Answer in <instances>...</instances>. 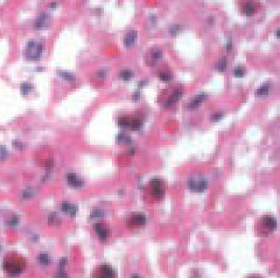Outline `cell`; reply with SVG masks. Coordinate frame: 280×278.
Returning <instances> with one entry per match:
<instances>
[{
	"mask_svg": "<svg viewBox=\"0 0 280 278\" xmlns=\"http://www.w3.org/2000/svg\"><path fill=\"white\" fill-rule=\"evenodd\" d=\"M42 49L43 47L41 43H39L37 41H29L26 47V50H25L26 58L32 61H36L41 56Z\"/></svg>",
	"mask_w": 280,
	"mask_h": 278,
	"instance_id": "cell-1",
	"label": "cell"
},
{
	"mask_svg": "<svg viewBox=\"0 0 280 278\" xmlns=\"http://www.w3.org/2000/svg\"><path fill=\"white\" fill-rule=\"evenodd\" d=\"M119 125L124 127V129H131V130H139L141 129L143 126V122L140 121L139 118H136V117H122L119 118Z\"/></svg>",
	"mask_w": 280,
	"mask_h": 278,
	"instance_id": "cell-2",
	"label": "cell"
},
{
	"mask_svg": "<svg viewBox=\"0 0 280 278\" xmlns=\"http://www.w3.org/2000/svg\"><path fill=\"white\" fill-rule=\"evenodd\" d=\"M151 186V193L155 199H161L165 194V185L164 181L159 178H154L149 182Z\"/></svg>",
	"mask_w": 280,
	"mask_h": 278,
	"instance_id": "cell-3",
	"label": "cell"
},
{
	"mask_svg": "<svg viewBox=\"0 0 280 278\" xmlns=\"http://www.w3.org/2000/svg\"><path fill=\"white\" fill-rule=\"evenodd\" d=\"M207 186H208V182L204 179L190 178L188 180V187L194 192H202L207 188Z\"/></svg>",
	"mask_w": 280,
	"mask_h": 278,
	"instance_id": "cell-4",
	"label": "cell"
},
{
	"mask_svg": "<svg viewBox=\"0 0 280 278\" xmlns=\"http://www.w3.org/2000/svg\"><path fill=\"white\" fill-rule=\"evenodd\" d=\"M261 223H263V226H264L267 230L272 231L277 228L278 221H277V219H275L274 216L265 215V216H263V219H261Z\"/></svg>",
	"mask_w": 280,
	"mask_h": 278,
	"instance_id": "cell-5",
	"label": "cell"
},
{
	"mask_svg": "<svg viewBox=\"0 0 280 278\" xmlns=\"http://www.w3.org/2000/svg\"><path fill=\"white\" fill-rule=\"evenodd\" d=\"M130 222L134 226H143L146 223V216L144 215L143 213H136L131 216Z\"/></svg>",
	"mask_w": 280,
	"mask_h": 278,
	"instance_id": "cell-6",
	"label": "cell"
},
{
	"mask_svg": "<svg viewBox=\"0 0 280 278\" xmlns=\"http://www.w3.org/2000/svg\"><path fill=\"white\" fill-rule=\"evenodd\" d=\"M95 229L97 231V234H98V236L101 237L102 240H106L109 237V235H110V230L103 223H97L95 226Z\"/></svg>",
	"mask_w": 280,
	"mask_h": 278,
	"instance_id": "cell-7",
	"label": "cell"
},
{
	"mask_svg": "<svg viewBox=\"0 0 280 278\" xmlns=\"http://www.w3.org/2000/svg\"><path fill=\"white\" fill-rule=\"evenodd\" d=\"M101 275L103 278H115V270L107 264H103L101 268Z\"/></svg>",
	"mask_w": 280,
	"mask_h": 278,
	"instance_id": "cell-8",
	"label": "cell"
},
{
	"mask_svg": "<svg viewBox=\"0 0 280 278\" xmlns=\"http://www.w3.org/2000/svg\"><path fill=\"white\" fill-rule=\"evenodd\" d=\"M206 97L207 96L204 94H200V95H197V96H195V97H194L193 100H190V102L188 103V108H190V109H195V108H197L203 101L206 100Z\"/></svg>",
	"mask_w": 280,
	"mask_h": 278,
	"instance_id": "cell-9",
	"label": "cell"
},
{
	"mask_svg": "<svg viewBox=\"0 0 280 278\" xmlns=\"http://www.w3.org/2000/svg\"><path fill=\"white\" fill-rule=\"evenodd\" d=\"M137 32L136 31H131L128 32L126 34V36L124 37V43H125V46L126 47H131L133 43L136 42V40H137Z\"/></svg>",
	"mask_w": 280,
	"mask_h": 278,
	"instance_id": "cell-10",
	"label": "cell"
},
{
	"mask_svg": "<svg viewBox=\"0 0 280 278\" xmlns=\"http://www.w3.org/2000/svg\"><path fill=\"white\" fill-rule=\"evenodd\" d=\"M68 181H69V184L75 186V187H79V186H82V185H83L82 179L79 178L78 175L73 174V173L68 174Z\"/></svg>",
	"mask_w": 280,
	"mask_h": 278,
	"instance_id": "cell-11",
	"label": "cell"
},
{
	"mask_svg": "<svg viewBox=\"0 0 280 278\" xmlns=\"http://www.w3.org/2000/svg\"><path fill=\"white\" fill-rule=\"evenodd\" d=\"M181 94H182V90H181V89L176 90V91H175L174 94L172 95V96L169 97L168 100H167V102H166V104H165V105H166V106H168V105H170V104H173V103H175V102H176V101H178V100L180 98V97H181Z\"/></svg>",
	"mask_w": 280,
	"mask_h": 278,
	"instance_id": "cell-12",
	"label": "cell"
},
{
	"mask_svg": "<svg viewBox=\"0 0 280 278\" xmlns=\"http://www.w3.org/2000/svg\"><path fill=\"white\" fill-rule=\"evenodd\" d=\"M244 13H245V15H252L254 12H256V6L252 4V2H248V4H245V6H244Z\"/></svg>",
	"mask_w": 280,
	"mask_h": 278,
	"instance_id": "cell-13",
	"label": "cell"
},
{
	"mask_svg": "<svg viewBox=\"0 0 280 278\" xmlns=\"http://www.w3.org/2000/svg\"><path fill=\"white\" fill-rule=\"evenodd\" d=\"M269 90H270V84L269 83H264L261 87H259L258 89H257L256 95H257V96H264V95L269 94Z\"/></svg>",
	"mask_w": 280,
	"mask_h": 278,
	"instance_id": "cell-14",
	"label": "cell"
},
{
	"mask_svg": "<svg viewBox=\"0 0 280 278\" xmlns=\"http://www.w3.org/2000/svg\"><path fill=\"white\" fill-rule=\"evenodd\" d=\"M159 79L161 81H164V82H169L170 79H173V76H172V74L167 73V71H160L159 73Z\"/></svg>",
	"mask_w": 280,
	"mask_h": 278,
	"instance_id": "cell-15",
	"label": "cell"
},
{
	"mask_svg": "<svg viewBox=\"0 0 280 278\" xmlns=\"http://www.w3.org/2000/svg\"><path fill=\"white\" fill-rule=\"evenodd\" d=\"M119 76H120V79L126 81V79H130L131 77H133V71L128 70V69H125V70H122V71H120Z\"/></svg>",
	"mask_w": 280,
	"mask_h": 278,
	"instance_id": "cell-16",
	"label": "cell"
},
{
	"mask_svg": "<svg viewBox=\"0 0 280 278\" xmlns=\"http://www.w3.org/2000/svg\"><path fill=\"white\" fill-rule=\"evenodd\" d=\"M225 69H227V58H222L217 63V70L218 71H224Z\"/></svg>",
	"mask_w": 280,
	"mask_h": 278,
	"instance_id": "cell-17",
	"label": "cell"
},
{
	"mask_svg": "<svg viewBox=\"0 0 280 278\" xmlns=\"http://www.w3.org/2000/svg\"><path fill=\"white\" fill-rule=\"evenodd\" d=\"M233 74H235V76H237V77H242L244 74H245V69H244L242 66H238V67H236V68L233 69Z\"/></svg>",
	"mask_w": 280,
	"mask_h": 278,
	"instance_id": "cell-18",
	"label": "cell"
},
{
	"mask_svg": "<svg viewBox=\"0 0 280 278\" xmlns=\"http://www.w3.org/2000/svg\"><path fill=\"white\" fill-rule=\"evenodd\" d=\"M222 117H223V112H221V111H218V112H215V113H212L210 118H211L212 121L216 122V121H218V119H221Z\"/></svg>",
	"mask_w": 280,
	"mask_h": 278,
	"instance_id": "cell-19",
	"label": "cell"
},
{
	"mask_svg": "<svg viewBox=\"0 0 280 278\" xmlns=\"http://www.w3.org/2000/svg\"><path fill=\"white\" fill-rule=\"evenodd\" d=\"M60 75H61L63 79H68V81H73V79H74V76H73L71 74H69V73H61Z\"/></svg>",
	"mask_w": 280,
	"mask_h": 278,
	"instance_id": "cell-20",
	"label": "cell"
},
{
	"mask_svg": "<svg viewBox=\"0 0 280 278\" xmlns=\"http://www.w3.org/2000/svg\"><path fill=\"white\" fill-rule=\"evenodd\" d=\"M21 89H22V91H23V94H27V92L31 90V85L28 83H23L21 85Z\"/></svg>",
	"mask_w": 280,
	"mask_h": 278,
	"instance_id": "cell-21",
	"label": "cell"
},
{
	"mask_svg": "<svg viewBox=\"0 0 280 278\" xmlns=\"http://www.w3.org/2000/svg\"><path fill=\"white\" fill-rule=\"evenodd\" d=\"M132 278H141V277H140L139 275H137V273H133V275H132Z\"/></svg>",
	"mask_w": 280,
	"mask_h": 278,
	"instance_id": "cell-22",
	"label": "cell"
},
{
	"mask_svg": "<svg viewBox=\"0 0 280 278\" xmlns=\"http://www.w3.org/2000/svg\"><path fill=\"white\" fill-rule=\"evenodd\" d=\"M275 35H277L278 37H280V28H279V29H278L277 32H275Z\"/></svg>",
	"mask_w": 280,
	"mask_h": 278,
	"instance_id": "cell-23",
	"label": "cell"
}]
</instances>
